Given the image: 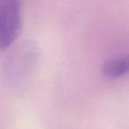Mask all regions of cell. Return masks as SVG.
Returning <instances> with one entry per match:
<instances>
[{
    "instance_id": "cell-1",
    "label": "cell",
    "mask_w": 129,
    "mask_h": 129,
    "mask_svg": "<svg viewBox=\"0 0 129 129\" xmlns=\"http://www.w3.org/2000/svg\"><path fill=\"white\" fill-rule=\"evenodd\" d=\"M39 57V50L31 42L19 45L6 63V77L13 86L23 85L34 71Z\"/></svg>"
},
{
    "instance_id": "cell-2",
    "label": "cell",
    "mask_w": 129,
    "mask_h": 129,
    "mask_svg": "<svg viewBox=\"0 0 129 129\" xmlns=\"http://www.w3.org/2000/svg\"><path fill=\"white\" fill-rule=\"evenodd\" d=\"M21 28V8L15 0H0V50L17 39Z\"/></svg>"
},
{
    "instance_id": "cell-3",
    "label": "cell",
    "mask_w": 129,
    "mask_h": 129,
    "mask_svg": "<svg viewBox=\"0 0 129 129\" xmlns=\"http://www.w3.org/2000/svg\"><path fill=\"white\" fill-rule=\"evenodd\" d=\"M128 71V57H119L105 61L102 67V72L108 78H118Z\"/></svg>"
}]
</instances>
